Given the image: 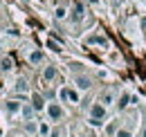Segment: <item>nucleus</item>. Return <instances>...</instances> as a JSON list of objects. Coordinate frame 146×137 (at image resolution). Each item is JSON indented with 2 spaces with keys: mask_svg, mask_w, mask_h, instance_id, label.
Returning a JSON list of instances; mask_svg holds the SVG:
<instances>
[{
  "mask_svg": "<svg viewBox=\"0 0 146 137\" xmlns=\"http://www.w3.org/2000/svg\"><path fill=\"white\" fill-rule=\"evenodd\" d=\"M38 133H40V135H50V126H47V124H40V126H38Z\"/></svg>",
  "mask_w": 146,
  "mask_h": 137,
  "instance_id": "nucleus-14",
  "label": "nucleus"
},
{
  "mask_svg": "<svg viewBox=\"0 0 146 137\" xmlns=\"http://www.w3.org/2000/svg\"><path fill=\"white\" fill-rule=\"evenodd\" d=\"M47 115H50L52 121H58L63 117V108H61L58 103H50V106H47Z\"/></svg>",
  "mask_w": 146,
  "mask_h": 137,
  "instance_id": "nucleus-1",
  "label": "nucleus"
},
{
  "mask_svg": "<svg viewBox=\"0 0 146 137\" xmlns=\"http://www.w3.org/2000/svg\"><path fill=\"white\" fill-rule=\"evenodd\" d=\"M54 76H56V68H52V65H50V68L43 70V79H45V81H52Z\"/></svg>",
  "mask_w": 146,
  "mask_h": 137,
  "instance_id": "nucleus-8",
  "label": "nucleus"
},
{
  "mask_svg": "<svg viewBox=\"0 0 146 137\" xmlns=\"http://www.w3.org/2000/svg\"><path fill=\"white\" fill-rule=\"evenodd\" d=\"M11 68H14V59H11V56H5V59L0 61V70H2V72H9Z\"/></svg>",
  "mask_w": 146,
  "mask_h": 137,
  "instance_id": "nucleus-6",
  "label": "nucleus"
},
{
  "mask_svg": "<svg viewBox=\"0 0 146 137\" xmlns=\"http://www.w3.org/2000/svg\"><path fill=\"white\" fill-rule=\"evenodd\" d=\"M32 106H34L36 110H43V97H40V94H34V97H32Z\"/></svg>",
  "mask_w": 146,
  "mask_h": 137,
  "instance_id": "nucleus-9",
  "label": "nucleus"
},
{
  "mask_svg": "<svg viewBox=\"0 0 146 137\" xmlns=\"http://www.w3.org/2000/svg\"><path fill=\"white\" fill-rule=\"evenodd\" d=\"M29 61H32V63H40V61H43V52H32Z\"/></svg>",
  "mask_w": 146,
  "mask_h": 137,
  "instance_id": "nucleus-12",
  "label": "nucleus"
},
{
  "mask_svg": "<svg viewBox=\"0 0 146 137\" xmlns=\"http://www.w3.org/2000/svg\"><path fill=\"white\" fill-rule=\"evenodd\" d=\"M76 86L81 88V90H90L92 88V81L88 76H76Z\"/></svg>",
  "mask_w": 146,
  "mask_h": 137,
  "instance_id": "nucleus-4",
  "label": "nucleus"
},
{
  "mask_svg": "<svg viewBox=\"0 0 146 137\" xmlns=\"http://www.w3.org/2000/svg\"><path fill=\"white\" fill-rule=\"evenodd\" d=\"M50 137H61V130H52V133H50Z\"/></svg>",
  "mask_w": 146,
  "mask_h": 137,
  "instance_id": "nucleus-20",
  "label": "nucleus"
},
{
  "mask_svg": "<svg viewBox=\"0 0 146 137\" xmlns=\"http://www.w3.org/2000/svg\"><path fill=\"white\" fill-rule=\"evenodd\" d=\"M142 137H146V115H144V130H142Z\"/></svg>",
  "mask_w": 146,
  "mask_h": 137,
  "instance_id": "nucleus-21",
  "label": "nucleus"
},
{
  "mask_svg": "<svg viewBox=\"0 0 146 137\" xmlns=\"http://www.w3.org/2000/svg\"><path fill=\"white\" fill-rule=\"evenodd\" d=\"M7 110L9 112H18V110H23V106L18 101H7Z\"/></svg>",
  "mask_w": 146,
  "mask_h": 137,
  "instance_id": "nucleus-10",
  "label": "nucleus"
},
{
  "mask_svg": "<svg viewBox=\"0 0 146 137\" xmlns=\"http://www.w3.org/2000/svg\"><path fill=\"white\" fill-rule=\"evenodd\" d=\"M68 99H70V101H79V94H76L74 90H68Z\"/></svg>",
  "mask_w": 146,
  "mask_h": 137,
  "instance_id": "nucleus-18",
  "label": "nucleus"
},
{
  "mask_svg": "<svg viewBox=\"0 0 146 137\" xmlns=\"http://www.w3.org/2000/svg\"><path fill=\"white\" fill-rule=\"evenodd\" d=\"M117 137H130V130H117Z\"/></svg>",
  "mask_w": 146,
  "mask_h": 137,
  "instance_id": "nucleus-19",
  "label": "nucleus"
},
{
  "mask_svg": "<svg viewBox=\"0 0 146 137\" xmlns=\"http://www.w3.org/2000/svg\"><path fill=\"white\" fill-rule=\"evenodd\" d=\"M130 101H133V97H130V94H121V97H119V101H117V108H119V110H126Z\"/></svg>",
  "mask_w": 146,
  "mask_h": 137,
  "instance_id": "nucleus-5",
  "label": "nucleus"
},
{
  "mask_svg": "<svg viewBox=\"0 0 146 137\" xmlns=\"http://www.w3.org/2000/svg\"><path fill=\"white\" fill-rule=\"evenodd\" d=\"M34 112H36V108H34V106H29V103H25V106H23V117H25V119H32V117H34Z\"/></svg>",
  "mask_w": 146,
  "mask_h": 137,
  "instance_id": "nucleus-7",
  "label": "nucleus"
},
{
  "mask_svg": "<svg viewBox=\"0 0 146 137\" xmlns=\"http://www.w3.org/2000/svg\"><path fill=\"white\" fill-rule=\"evenodd\" d=\"M83 14H86V11H83V5L76 2V5H74V11H72V20H74V23H79V20L83 18Z\"/></svg>",
  "mask_w": 146,
  "mask_h": 137,
  "instance_id": "nucleus-3",
  "label": "nucleus"
},
{
  "mask_svg": "<svg viewBox=\"0 0 146 137\" xmlns=\"http://www.w3.org/2000/svg\"><path fill=\"white\" fill-rule=\"evenodd\" d=\"M65 14H68V11H65L63 7H58V9H56V14H54V16L58 18V20H63V18H65Z\"/></svg>",
  "mask_w": 146,
  "mask_h": 137,
  "instance_id": "nucleus-16",
  "label": "nucleus"
},
{
  "mask_svg": "<svg viewBox=\"0 0 146 137\" xmlns=\"http://www.w3.org/2000/svg\"><path fill=\"white\" fill-rule=\"evenodd\" d=\"M90 43H99V45H106V38H101V36H92Z\"/></svg>",
  "mask_w": 146,
  "mask_h": 137,
  "instance_id": "nucleus-17",
  "label": "nucleus"
},
{
  "mask_svg": "<svg viewBox=\"0 0 146 137\" xmlns=\"http://www.w3.org/2000/svg\"><path fill=\"white\" fill-rule=\"evenodd\" d=\"M25 128H27L29 133H34V130H36L38 126H36V124H34V121H32V119H27V124H25Z\"/></svg>",
  "mask_w": 146,
  "mask_h": 137,
  "instance_id": "nucleus-15",
  "label": "nucleus"
},
{
  "mask_svg": "<svg viewBox=\"0 0 146 137\" xmlns=\"http://www.w3.org/2000/svg\"><path fill=\"white\" fill-rule=\"evenodd\" d=\"M16 92H27V81H25V79H18V81H16Z\"/></svg>",
  "mask_w": 146,
  "mask_h": 137,
  "instance_id": "nucleus-11",
  "label": "nucleus"
},
{
  "mask_svg": "<svg viewBox=\"0 0 146 137\" xmlns=\"http://www.w3.org/2000/svg\"><path fill=\"white\" fill-rule=\"evenodd\" d=\"M90 117L104 119V117H106V106H104V103H94V106L90 108Z\"/></svg>",
  "mask_w": 146,
  "mask_h": 137,
  "instance_id": "nucleus-2",
  "label": "nucleus"
},
{
  "mask_svg": "<svg viewBox=\"0 0 146 137\" xmlns=\"http://www.w3.org/2000/svg\"><path fill=\"white\" fill-rule=\"evenodd\" d=\"M101 103H104V106H110V103H112V92H106V94L101 97Z\"/></svg>",
  "mask_w": 146,
  "mask_h": 137,
  "instance_id": "nucleus-13",
  "label": "nucleus"
}]
</instances>
